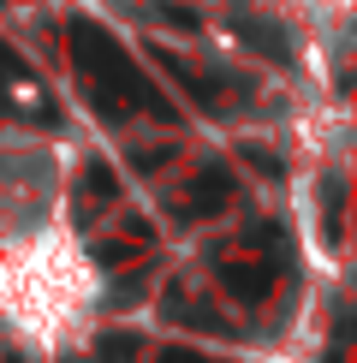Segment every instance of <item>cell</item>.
<instances>
[{
	"label": "cell",
	"instance_id": "1",
	"mask_svg": "<svg viewBox=\"0 0 357 363\" xmlns=\"http://www.w3.org/2000/svg\"><path fill=\"white\" fill-rule=\"evenodd\" d=\"M108 298L96 256L72 215L0 233V328L24 345V352L60 357L89 340Z\"/></svg>",
	"mask_w": 357,
	"mask_h": 363
},
{
	"label": "cell",
	"instance_id": "2",
	"mask_svg": "<svg viewBox=\"0 0 357 363\" xmlns=\"http://www.w3.org/2000/svg\"><path fill=\"white\" fill-rule=\"evenodd\" d=\"M72 215V155L48 131H0V233Z\"/></svg>",
	"mask_w": 357,
	"mask_h": 363
}]
</instances>
